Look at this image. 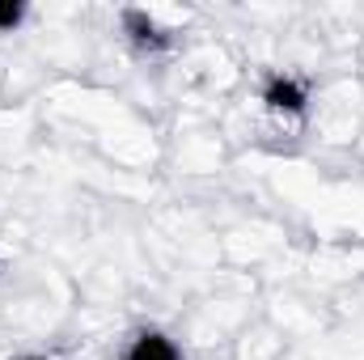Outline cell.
<instances>
[{"label":"cell","instance_id":"3957f363","mask_svg":"<svg viewBox=\"0 0 364 360\" xmlns=\"http://www.w3.org/2000/svg\"><path fill=\"white\" fill-rule=\"evenodd\" d=\"M123 360H182V352H178V344H174L166 331L144 327V331L132 335V344H127Z\"/></svg>","mask_w":364,"mask_h":360},{"label":"cell","instance_id":"5b68a950","mask_svg":"<svg viewBox=\"0 0 364 360\" xmlns=\"http://www.w3.org/2000/svg\"><path fill=\"white\" fill-rule=\"evenodd\" d=\"M21 360H43V356H21Z\"/></svg>","mask_w":364,"mask_h":360},{"label":"cell","instance_id":"277c9868","mask_svg":"<svg viewBox=\"0 0 364 360\" xmlns=\"http://www.w3.org/2000/svg\"><path fill=\"white\" fill-rule=\"evenodd\" d=\"M26 21V4L21 0H0V34H13Z\"/></svg>","mask_w":364,"mask_h":360},{"label":"cell","instance_id":"6da1fadb","mask_svg":"<svg viewBox=\"0 0 364 360\" xmlns=\"http://www.w3.org/2000/svg\"><path fill=\"white\" fill-rule=\"evenodd\" d=\"M263 102L272 115H288V119H301L309 110V85L296 77V73H272L263 81Z\"/></svg>","mask_w":364,"mask_h":360},{"label":"cell","instance_id":"7a4b0ae2","mask_svg":"<svg viewBox=\"0 0 364 360\" xmlns=\"http://www.w3.org/2000/svg\"><path fill=\"white\" fill-rule=\"evenodd\" d=\"M123 34L136 51H161L170 47V30H161V21L149 9H123Z\"/></svg>","mask_w":364,"mask_h":360}]
</instances>
